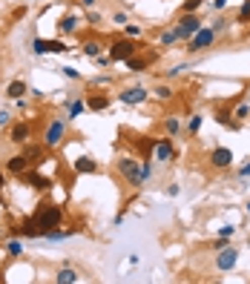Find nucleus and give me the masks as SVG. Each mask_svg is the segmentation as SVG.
Returning <instances> with one entry per match:
<instances>
[{
  "label": "nucleus",
  "instance_id": "nucleus-12",
  "mask_svg": "<svg viewBox=\"0 0 250 284\" xmlns=\"http://www.w3.org/2000/svg\"><path fill=\"white\" fill-rule=\"evenodd\" d=\"M29 138H32V124H26V121L9 124V141L15 144V147H26Z\"/></svg>",
  "mask_w": 250,
  "mask_h": 284
},
{
  "label": "nucleus",
  "instance_id": "nucleus-28",
  "mask_svg": "<svg viewBox=\"0 0 250 284\" xmlns=\"http://www.w3.org/2000/svg\"><path fill=\"white\" fill-rule=\"evenodd\" d=\"M201 124H204V115H201V112H196V115H190V121H187V132H190V135H198Z\"/></svg>",
  "mask_w": 250,
  "mask_h": 284
},
{
  "label": "nucleus",
  "instance_id": "nucleus-19",
  "mask_svg": "<svg viewBox=\"0 0 250 284\" xmlns=\"http://www.w3.org/2000/svg\"><path fill=\"white\" fill-rule=\"evenodd\" d=\"M29 92V83L26 80H12L9 86H6V98L9 101H18V98H23Z\"/></svg>",
  "mask_w": 250,
  "mask_h": 284
},
{
  "label": "nucleus",
  "instance_id": "nucleus-23",
  "mask_svg": "<svg viewBox=\"0 0 250 284\" xmlns=\"http://www.w3.org/2000/svg\"><path fill=\"white\" fill-rule=\"evenodd\" d=\"M3 250H6V256H9V258H20L26 247H23V239H20V235H15L12 241H6V247H3Z\"/></svg>",
  "mask_w": 250,
  "mask_h": 284
},
{
  "label": "nucleus",
  "instance_id": "nucleus-49",
  "mask_svg": "<svg viewBox=\"0 0 250 284\" xmlns=\"http://www.w3.org/2000/svg\"><path fill=\"white\" fill-rule=\"evenodd\" d=\"M224 6H227V0H213V9H219V12H222Z\"/></svg>",
  "mask_w": 250,
  "mask_h": 284
},
{
  "label": "nucleus",
  "instance_id": "nucleus-9",
  "mask_svg": "<svg viewBox=\"0 0 250 284\" xmlns=\"http://www.w3.org/2000/svg\"><path fill=\"white\" fill-rule=\"evenodd\" d=\"M32 169V158H29L26 152L20 150L18 155H12V158H6V172L9 175H15V178H23Z\"/></svg>",
  "mask_w": 250,
  "mask_h": 284
},
{
  "label": "nucleus",
  "instance_id": "nucleus-14",
  "mask_svg": "<svg viewBox=\"0 0 250 284\" xmlns=\"http://www.w3.org/2000/svg\"><path fill=\"white\" fill-rule=\"evenodd\" d=\"M75 232H80V224H78V227H69V230H66V227H58V230H49V232L44 235V239H46V241H52V244H61V241L72 239Z\"/></svg>",
  "mask_w": 250,
  "mask_h": 284
},
{
  "label": "nucleus",
  "instance_id": "nucleus-6",
  "mask_svg": "<svg viewBox=\"0 0 250 284\" xmlns=\"http://www.w3.org/2000/svg\"><path fill=\"white\" fill-rule=\"evenodd\" d=\"M216 37H219V35L213 32V26H201V29L196 32V35H193V37L187 40V52H190V55L204 52V49H210V46L216 43Z\"/></svg>",
  "mask_w": 250,
  "mask_h": 284
},
{
  "label": "nucleus",
  "instance_id": "nucleus-41",
  "mask_svg": "<svg viewBox=\"0 0 250 284\" xmlns=\"http://www.w3.org/2000/svg\"><path fill=\"white\" fill-rule=\"evenodd\" d=\"M63 75H66V78H72V80H80V72L78 69H72V66H63Z\"/></svg>",
  "mask_w": 250,
  "mask_h": 284
},
{
  "label": "nucleus",
  "instance_id": "nucleus-34",
  "mask_svg": "<svg viewBox=\"0 0 250 284\" xmlns=\"http://www.w3.org/2000/svg\"><path fill=\"white\" fill-rule=\"evenodd\" d=\"M49 52H55V55L69 52V43H63V40H49Z\"/></svg>",
  "mask_w": 250,
  "mask_h": 284
},
{
  "label": "nucleus",
  "instance_id": "nucleus-46",
  "mask_svg": "<svg viewBox=\"0 0 250 284\" xmlns=\"http://www.w3.org/2000/svg\"><path fill=\"white\" fill-rule=\"evenodd\" d=\"M26 6H20V9H15V15H12V18H15V20H20V18H26Z\"/></svg>",
  "mask_w": 250,
  "mask_h": 284
},
{
  "label": "nucleus",
  "instance_id": "nucleus-35",
  "mask_svg": "<svg viewBox=\"0 0 250 284\" xmlns=\"http://www.w3.org/2000/svg\"><path fill=\"white\" fill-rule=\"evenodd\" d=\"M101 12H95V9H87V23H90V26H101Z\"/></svg>",
  "mask_w": 250,
  "mask_h": 284
},
{
  "label": "nucleus",
  "instance_id": "nucleus-4",
  "mask_svg": "<svg viewBox=\"0 0 250 284\" xmlns=\"http://www.w3.org/2000/svg\"><path fill=\"white\" fill-rule=\"evenodd\" d=\"M201 26H204V23H201V18H198L196 12H187V15L181 12V15H179V23H176L173 29H176V32H179V37L184 40V43H187V40L196 35Z\"/></svg>",
  "mask_w": 250,
  "mask_h": 284
},
{
  "label": "nucleus",
  "instance_id": "nucleus-18",
  "mask_svg": "<svg viewBox=\"0 0 250 284\" xmlns=\"http://www.w3.org/2000/svg\"><path fill=\"white\" fill-rule=\"evenodd\" d=\"M78 26H80L78 15H63V18L58 20V32H61V35H75Z\"/></svg>",
  "mask_w": 250,
  "mask_h": 284
},
{
  "label": "nucleus",
  "instance_id": "nucleus-7",
  "mask_svg": "<svg viewBox=\"0 0 250 284\" xmlns=\"http://www.w3.org/2000/svg\"><path fill=\"white\" fill-rule=\"evenodd\" d=\"M138 52V43H135L133 37H118V40H112V43H109V58H112V63L115 61H121L124 63L127 58H133V55Z\"/></svg>",
  "mask_w": 250,
  "mask_h": 284
},
{
  "label": "nucleus",
  "instance_id": "nucleus-22",
  "mask_svg": "<svg viewBox=\"0 0 250 284\" xmlns=\"http://www.w3.org/2000/svg\"><path fill=\"white\" fill-rule=\"evenodd\" d=\"M124 66H127L130 72H135V75H138V72H144L147 66H150V58H141V55H133V58H127V61H124Z\"/></svg>",
  "mask_w": 250,
  "mask_h": 284
},
{
  "label": "nucleus",
  "instance_id": "nucleus-43",
  "mask_svg": "<svg viewBox=\"0 0 250 284\" xmlns=\"http://www.w3.org/2000/svg\"><path fill=\"white\" fill-rule=\"evenodd\" d=\"M15 107H18V112H23V109H29V101H26V95L15 101Z\"/></svg>",
  "mask_w": 250,
  "mask_h": 284
},
{
  "label": "nucleus",
  "instance_id": "nucleus-25",
  "mask_svg": "<svg viewBox=\"0 0 250 284\" xmlns=\"http://www.w3.org/2000/svg\"><path fill=\"white\" fill-rule=\"evenodd\" d=\"M78 278H80V275L75 273L72 267H63V270H58V273H55V281H58V284H75Z\"/></svg>",
  "mask_w": 250,
  "mask_h": 284
},
{
  "label": "nucleus",
  "instance_id": "nucleus-47",
  "mask_svg": "<svg viewBox=\"0 0 250 284\" xmlns=\"http://www.w3.org/2000/svg\"><path fill=\"white\" fill-rule=\"evenodd\" d=\"M95 3H98V0H80V6H84V9H95Z\"/></svg>",
  "mask_w": 250,
  "mask_h": 284
},
{
  "label": "nucleus",
  "instance_id": "nucleus-20",
  "mask_svg": "<svg viewBox=\"0 0 250 284\" xmlns=\"http://www.w3.org/2000/svg\"><path fill=\"white\" fill-rule=\"evenodd\" d=\"M230 112H233V118H236V124H239V126L247 124V121H250V101H239Z\"/></svg>",
  "mask_w": 250,
  "mask_h": 284
},
{
  "label": "nucleus",
  "instance_id": "nucleus-27",
  "mask_svg": "<svg viewBox=\"0 0 250 284\" xmlns=\"http://www.w3.org/2000/svg\"><path fill=\"white\" fill-rule=\"evenodd\" d=\"M101 49H104V46H101L98 40H84V46H80V52L87 55V58H92V61L101 55Z\"/></svg>",
  "mask_w": 250,
  "mask_h": 284
},
{
  "label": "nucleus",
  "instance_id": "nucleus-45",
  "mask_svg": "<svg viewBox=\"0 0 250 284\" xmlns=\"http://www.w3.org/2000/svg\"><path fill=\"white\" fill-rule=\"evenodd\" d=\"M179 193H181V186H179V184H170V186H167V196H170V198H176Z\"/></svg>",
  "mask_w": 250,
  "mask_h": 284
},
{
  "label": "nucleus",
  "instance_id": "nucleus-50",
  "mask_svg": "<svg viewBox=\"0 0 250 284\" xmlns=\"http://www.w3.org/2000/svg\"><path fill=\"white\" fill-rule=\"evenodd\" d=\"M3 186H6V172L0 169V193H3Z\"/></svg>",
  "mask_w": 250,
  "mask_h": 284
},
{
  "label": "nucleus",
  "instance_id": "nucleus-33",
  "mask_svg": "<svg viewBox=\"0 0 250 284\" xmlns=\"http://www.w3.org/2000/svg\"><path fill=\"white\" fill-rule=\"evenodd\" d=\"M201 6H204V0H184V3H181V12H184V15H187V12H198Z\"/></svg>",
  "mask_w": 250,
  "mask_h": 284
},
{
  "label": "nucleus",
  "instance_id": "nucleus-15",
  "mask_svg": "<svg viewBox=\"0 0 250 284\" xmlns=\"http://www.w3.org/2000/svg\"><path fill=\"white\" fill-rule=\"evenodd\" d=\"M109 107H112V98L109 95H90L87 98V109L90 112H107Z\"/></svg>",
  "mask_w": 250,
  "mask_h": 284
},
{
  "label": "nucleus",
  "instance_id": "nucleus-10",
  "mask_svg": "<svg viewBox=\"0 0 250 284\" xmlns=\"http://www.w3.org/2000/svg\"><path fill=\"white\" fill-rule=\"evenodd\" d=\"M233 150L230 147H216V150H210V155H207V164L213 169H227V167H233Z\"/></svg>",
  "mask_w": 250,
  "mask_h": 284
},
{
  "label": "nucleus",
  "instance_id": "nucleus-51",
  "mask_svg": "<svg viewBox=\"0 0 250 284\" xmlns=\"http://www.w3.org/2000/svg\"><path fill=\"white\" fill-rule=\"evenodd\" d=\"M247 213H250V201H247Z\"/></svg>",
  "mask_w": 250,
  "mask_h": 284
},
{
  "label": "nucleus",
  "instance_id": "nucleus-36",
  "mask_svg": "<svg viewBox=\"0 0 250 284\" xmlns=\"http://www.w3.org/2000/svg\"><path fill=\"white\" fill-rule=\"evenodd\" d=\"M112 23H115V26H121V29H124L127 23H130V15H127V12H115V15H112Z\"/></svg>",
  "mask_w": 250,
  "mask_h": 284
},
{
  "label": "nucleus",
  "instance_id": "nucleus-44",
  "mask_svg": "<svg viewBox=\"0 0 250 284\" xmlns=\"http://www.w3.org/2000/svg\"><path fill=\"white\" fill-rule=\"evenodd\" d=\"M239 178H250V161L239 167Z\"/></svg>",
  "mask_w": 250,
  "mask_h": 284
},
{
  "label": "nucleus",
  "instance_id": "nucleus-17",
  "mask_svg": "<svg viewBox=\"0 0 250 284\" xmlns=\"http://www.w3.org/2000/svg\"><path fill=\"white\" fill-rule=\"evenodd\" d=\"M72 167H75V172H78V175H90V172H95V169H98V161L90 158V155H80V158H75V164H72Z\"/></svg>",
  "mask_w": 250,
  "mask_h": 284
},
{
  "label": "nucleus",
  "instance_id": "nucleus-31",
  "mask_svg": "<svg viewBox=\"0 0 250 284\" xmlns=\"http://www.w3.org/2000/svg\"><path fill=\"white\" fill-rule=\"evenodd\" d=\"M173 95H176V92H173L170 83H161V86H155V98H158V101H170Z\"/></svg>",
  "mask_w": 250,
  "mask_h": 284
},
{
  "label": "nucleus",
  "instance_id": "nucleus-26",
  "mask_svg": "<svg viewBox=\"0 0 250 284\" xmlns=\"http://www.w3.org/2000/svg\"><path fill=\"white\" fill-rule=\"evenodd\" d=\"M84 112H87V101H69V107H66V118H69V121L80 118Z\"/></svg>",
  "mask_w": 250,
  "mask_h": 284
},
{
  "label": "nucleus",
  "instance_id": "nucleus-11",
  "mask_svg": "<svg viewBox=\"0 0 250 284\" xmlns=\"http://www.w3.org/2000/svg\"><path fill=\"white\" fill-rule=\"evenodd\" d=\"M236 261H239V250L227 244V247H222L219 256H216V270H219V273H230L233 267H236Z\"/></svg>",
  "mask_w": 250,
  "mask_h": 284
},
{
  "label": "nucleus",
  "instance_id": "nucleus-40",
  "mask_svg": "<svg viewBox=\"0 0 250 284\" xmlns=\"http://www.w3.org/2000/svg\"><path fill=\"white\" fill-rule=\"evenodd\" d=\"M187 69H190V63H176V66H173V69L167 72V75L173 78V75H181V72H187Z\"/></svg>",
  "mask_w": 250,
  "mask_h": 284
},
{
  "label": "nucleus",
  "instance_id": "nucleus-32",
  "mask_svg": "<svg viewBox=\"0 0 250 284\" xmlns=\"http://www.w3.org/2000/svg\"><path fill=\"white\" fill-rule=\"evenodd\" d=\"M124 35H127V37H133V40H138V37L144 35V29L138 26V23H127V26H124Z\"/></svg>",
  "mask_w": 250,
  "mask_h": 284
},
{
  "label": "nucleus",
  "instance_id": "nucleus-13",
  "mask_svg": "<svg viewBox=\"0 0 250 284\" xmlns=\"http://www.w3.org/2000/svg\"><path fill=\"white\" fill-rule=\"evenodd\" d=\"M15 235H20V239H44V227L37 224L35 215H29V218H23V221L18 224Z\"/></svg>",
  "mask_w": 250,
  "mask_h": 284
},
{
  "label": "nucleus",
  "instance_id": "nucleus-21",
  "mask_svg": "<svg viewBox=\"0 0 250 284\" xmlns=\"http://www.w3.org/2000/svg\"><path fill=\"white\" fill-rule=\"evenodd\" d=\"M161 126H164V135H170V138L181 135V118H179V115L164 118V121H161Z\"/></svg>",
  "mask_w": 250,
  "mask_h": 284
},
{
  "label": "nucleus",
  "instance_id": "nucleus-42",
  "mask_svg": "<svg viewBox=\"0 0 250 284\" xmlns=\"http://www.w3.org/2000/svg\"><path fill=\"white\" fill-rule=\"evenodd\" d=\"M92 83H95V86H107V83H112V78H109V75H101V78H95Z\"/></svg>",
  "mask_w": 250,
  "mask_h": 284
},
{
  "label": "nucleus",
  "instance_id": "nucleus-16",
  "mask_svg": "<svg viewBox=\"0 0 250 284\" xmlns=\"http://www.w3.org/2000/svg\"><path fill=\"white\" fill-rule=\"evenodd\" d=\"M23 178H26V184L32 186V190H37V193H46V190L52 186V181H49V178H44L40 172H32V169H29Z\"/></svg>",
  "mask_w": 250,
  "mask_h": 284
},
{
  "label": "nucleus",
  "instance_id": "nucleus-48",
  "mask_svg": "<svg viewBox=\"0 0 250 284\" xmlns=\"http://www.w3.org/2000/svg\"><path fill=\"white\" fill-rule=\"evenodd\" d=\"M29 95H32V98H44V89H32L29 86Z\"/></svg>",
  "mask_w": 250,
  "mask_h": 284
},
{
  "label": "nucleus",
  "instance_id": "nucleus-39",
  "mask_svg": "<svg viewBox=\"0 0 250 284\" xmlns=\"http://www.w3.org/2000/svg\"><path fill=\"white\" fill-rule=\"evenodd\" d=\"M219 235H222V239H233V235H236V227H230V224H227V227H219Z\"/></svg>",
  "mask_w": 250,
  "mask_h": 284
},
{
  "label": "nucleus",
  "instance_id": "nucleus-29",
  "mask_svg": "<svg viewBox=\"0 0 250 284\" xmlns=\"http://www.w3.org/2000/svg\"><path fill=\"white\" fill-rule=\"evenodd\" d=\"M32 52L35 55H49V40H44V37H32Z\"/></svg>",
  "mask_w": 250,
  "mask_h": 284
},
{
  "label": "nucleus",
  "instance_id": "nucleus-8",
  "mask_svg": "<svg viewBox=\"0 0 250 284\" xmlns=\"http://www.w3.org/2000/svg\"><path fill=\"white\" fill-rule=\"evenodd\" d=\"M147 98H150V89L141 86V83H135V86H124L121 92H118V101L127 104V107H141Z\"/></svg>",
  "mask_w": 250,
  "mask_h": 284
},
{
  "label": "nucleus",
  "instance_id": "nucleus-30",
  "mask_svg": "<svg viewBox=\"0 0 250 284\" xmlns=\"http://www.w3.org/2000/svg\"><path fill=\"white\" fill-rule=\"evenodd\" d=\"M236 23H250V0H244L236 12Z\"/></svg>",
  "mask_w": 250,
  "mask_h": 284
},
{
  "label": "nucleus",
  "instance_id": "nucleus-1",
  "mask_svg": "<svg viewBox=\"0 0 250 284\" xmlns=\"http://www.w3.org/2000/svg\"><path fill=\"white\" fill-rule=\"evenodd\" d=\"M115 169L121 172V178H124L130 186H144V184H147V175H144V161H138L135 155H121V158L115 161Z\"/></svg>",
  "mask_w": 250,
  "mask_h": 284
},
{
  "label": "nucleus",
  "instance_id": "nucleus-24",
  "mask_svg": "<svg viewBox=\"0 0 250 284\" xmlns=\"http://www.w3.org/2000/svg\"><path fill=\"white\" fill-rule=\"evenodd\" d=\"M155 43L164 46V49H170V46L181 43V37H179V32H176V29H167V32H161V35H158V40H155Z\"/></svg>",
  "mask_w": 250,
  "mask_h": 284
},
{
  "label": "nucleus",
  "instance_id": "nucleus-3",
  "mask_svg": "<svg viewBox=\"0 0 250 284\" xmlns=\"http://www.w3.org/2000/svg\"><path fill=\"white\" fill-rule=\"evenodd\" d=\"M35 218L37 224L44 227V235L49 230H58V227H63V210L58 204H40L35 210Z\"/></svg>",
  "mask_w": 250,
  "mask_h": 284
},
{
  "label": "nucleus",
  "instance_id": "nucleus-5",
  "mask_svg": "<svg viewBox=\"0 0 250 284\" xmlns=\"http://www.w3.org/2000/svg\"><path fill=\"white\" fill-rule=\"evenodd\" d=\"M150 158L158 161V164H173L176 161V147H173V138H155L152 141V150H150Z\"/></svg>",
  "mask_w": 250,
  "mask_h": 284
},
{
  "label": "nucleus",
  "instance_id": "nucleus-37",
  "mask_svg": "<svg viewBox=\"0 0 250 284\" xmlns=\"http://www.w3.org/2000/svg\"><path fill=\"white\" fill-rule=\"evenodd\" d=\"M224 29H227V18H216L213 20V32H216V35H222Z\"/></svg>",
  "mask_w": 250,
  "mask_h": 284
},
{
  "label": "nucleus",
  "instance_id": "nucleus-2",
  "mask_svg": "<svg viewBox=\"0 0 250 284\" xmlns=\"http://www.w3.org/2000/svg\"><path fill=\"white\" fill-rule=\"evenodd\" d=\"M66 132H69V118H49L44 126V135H40V144L46 150H55V147L63 144Z\"/></svg>",
  "mask_w": 250,
  "mask_h": 284
},
{
  "label": "nucleus",
  "instance_id": "nucleus-38",
  "mask_svg": "<svg viewBox=\"0 0 250 284\" xmlns=\"http://www.w3.org/2000/svg\"><path fill=\"white\" fill-rule=\"evenodd\" d=\"M12 124V112L9 109H0V129H3V126H9Z\"/></svg>",
  "mask_w": 250,
  "mask_h": 284
}]
</instances>
